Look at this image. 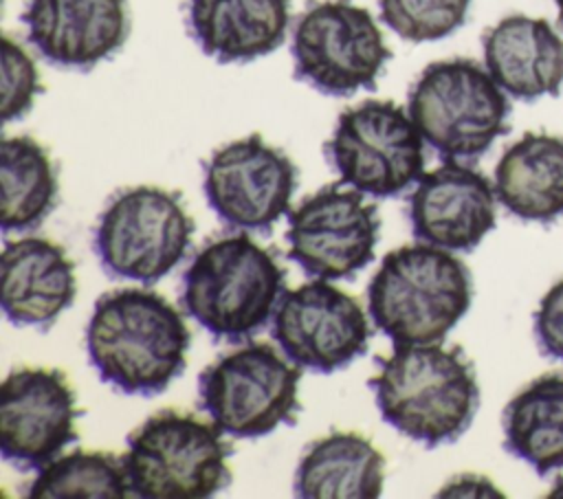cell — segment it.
Returning a JSON list of instances; mask_svg holds the SVG:
<instances>
[{
    "instance_id": "cell-1",
    "label": "cell",
    "mask_w": 563,
    "mask_h": 499,
    "mask_svg": "<svg viewBox=\"0 0 563 499\" xmlns=\"http://www.w3.org/2000/svg\"><path fill=\"white\" fill-rule=\"evenodd\" d=\"M191 332L158 292L121 288L103 292L86 325L88 363L123 396L154 398L187 367Z\"/></svg>"
},
{
    "instance_id": "cell-2",
    "label": "cell",
    "mask_w": 563,
    "mask_h": 499,
    "mask_svg": "<svg viewBox=\"0 0 563 499\" xmlns=\"http://www.w3.org/2000/svg\"><path fill=\"white\" fill-rule=\"evenodd\" d=\"M380 367L367 380L383 422L427 448L457 442L479 409L473 363L460 345H394L374 356Z\"/></svg>"
},
{
    "instance_id": "cell-3",
    "label": "cell",
    "mask_w": 563,
    "mask_h": 499,
    "mask_svg": "<svg viewBox=\"0 0 563 499\" xmlns=\"http://www.w3.org/2000/svg\"><path fill=\"white\" fill-rule=\"evenodd\" d=\"M471 301L466 264L424 242L389 251L367 284L369 317L394 345L442 343Z\"/></svg>"
},
{
    "instance_id": "cell-4",
    "label": "cell",
    "mask_w": 563,
    "mask_h": 499,
    "mask_svg": "<svg viewBox=\"0 0 563 499\" xmlns=\"http://www.w3.org/2000/svg\"><path fill=\"white\" fill-rule=\"evenodd\" d=\"M284 268L246 233L207 242L180 277V306L213 341L262 332L282 297Z\"/></svg>"
},
{
    "instance_id": "cell-5",
    "label": "cell",
    "mask_w": 563,
    "mask_h": 499,
    "mask_svg": "<svg viewBox=\"0 0 563 499\" xmlns=\"http://www.w3.org/2000/svg\"><path fill=\"white\" fill-rule=\"evenodd\" d=\"M407 112L424 143L446 160H477L506 134L510 101L475 59L429 64L409 88Z\"/></svg>"
},
{
    "instance_id": "cell-6",
    "label": "cell",
    "mask_w": 563,
    "mask_h": 499,
    "mask_svg": "<svg viewBox=\"0 0 563 499\" xmlns=\"http://www.w3.org/2000/svg\"><path fill=\"white\" fill-rule=\"evenodd\" d=\"M213 422L163 409L128 435L121 455L132 497L205 499L231 484V446Z\"/></svg>"
},
{
    "instance_id": "cell-7",
    "label": "cell",
    "mask_w": 563,
    "mask_h": 499,
    "mask_svg": "<svg viewBox=\"0 0 563 499\" xmlns=\"http://www.w3.org/2000/svg\"><path fill=\"white\" fill-rule=\"evenodd\" d=\"M194 220L180 193L161 187H128L110 196L92 231V251L110 279L152 286L187 255Z\"/></svg>"
},
{
    "instance_id": "cell-8",
    "label": "cell",
    "mask_w": 563,
    "mask_h": 499,
    "mask_svg": "<svg viewBox=\"0 0 563 499\" xmlns=\"http://www.w3.org/2000/svg\"><path fill=\"white\" fill-rule=\"evenodd\" d=\"M301 369L268 343H244L198 374V407L238 440L297 424Z\"/></svg>"
},
{
    "instance_id": "cell-9",
    "label": "cell",
    "mask_w": 563,
    "mask_h": 499,
    "mask_svg": "<svg viewBox=\"0 0 563 499\" xmlns=\"http://www.w3.org/2000/svg\"><path fill=\"white\" fill-rule=\"evenodd\" d=\"M422 141L398 103L369 99L339 114L323 154L341 185L374 198H396L422 178Z\"/></svg>"
},
{
    "instance_id": "cell-10",
    "label": "cell",
    "mask_w": 563,
    "mask_h": 499,
    "mask_svg": "<svg viewBox=\"0 0 563 499\" xmlns=\"http://www.w3.org/2000/svg\"><path fill=\"white\" fill-rule=\"evenodd\" d=\"M290 53L295 79L328 97L374 90L391 57L365 7L352 0H314L295 22Z\"/></svg>"
},
{
    "instance_id": "cell-11",
    "label": "cell",
    "mask_w": 563,
    "mask_h": 499,
    "mask_svg": "<svg viewBox=\"0 0 563 499\" xmlns=\"http://www.w3.org/2000/svg\"><path fill=\"white\" fill-rule=\"evenodd\" d=\"M202 169L207 204L229 229L271 235L290 211L297 167L260 134L218 147Z\"/></svg>"
},
{
    "instance_id": "cell-12",
    "label": "cell",
    "mask_w": 563,
    "mask_h": 499,
    "mask_svg": "<svg viewBox=\"0 0 563 499\" xmlns=\"http://www.w3.org/2000/svg\"><path fill=\"white\" fill-rule=\"evenodd\" d=\"M271 336L299 369L332 374L367 352L372 330L352 295L328 279H312L282 292Z\"/></svg>"
},
{
    "instance_id": "cell-13",
    "label": "cell",
    "mask_w": 563,
    "mask_h": 499,
    "mask_svg": "<svg viewBox=\"0 0 563 499\" xmlns=\"http://www.w3.org/2000/svg\"><path fill=\"white\" fill-rule=\"evenodd\" d=\"M380 235L376 204L358 189L325 185L288 211V259L314 279H350L374 259Z\"/></svg>"
},
{
    "instance_id": "cell-14",
    "label": "cell",
    "mask_w": 563,
    "mask_h": 499,
    "mask_svg": "<svg viewBox=\"0 0 563 499\" xmlns=\"http://www.w3.org/2000/svg\"><path fill=\"white\" fill-rule=\"evenodd\" d=\"M77 396L51 367L11 369L0 389V453L20 473L40 470L77 442Z\"/></svg>"
},
{
    "instance_id": "cell-15",
    "label": "cell",
    "mask_w": 563,
    "mask_h": 499,
    "mask_svg": "<svg viewBox=\"0 0 563 499\" xmlns=\"http://www.w3.org/2000/svg\"><path fill=\"white\" fill-rule=\"evenodd\" d=\"M20 18L40 57L66 70H92L130 35L128 0H29Z\"/></svg>"
},
{
    "instance_id": "cell-16",
    "label": "cell",
    "mask_w": 563,
    "mask_h": 499,
    "mask_svg": "<svg viewBox=\"0 0 563 499\" xmlns=\"http://www.w3.org/2000/svg\"><path fill=\"white\" fill-rule=\"evenodd\" d=\"M495 187L455 160L422 174L407 200V220L418 242L468 253L495 229Z\"/></svg>"
},
{
    "instance_id": "cell-17",
    "label": "cell",
    "mask_w": 563,
    "mask_h": 499,
    "mask_svg": "<svg viewBox=\"0 0 563 499\" xmlns=\"http://www.w3.org/2000/svg\"><path fill=\"white\" fill-rule=\"evenodd\" d=\"M2 312L15 328L46 332L77 295L75 264L66 251L46 237L4 240Z\"/></svg>"
},
{
    "instance_id": "cell-18",
    "label": "cell",
    "mask_w": 563,
    "mask_h": 499,
    "mask_svg": "<svg viewBox=\"0 0 563 499\" xmlns=\"http://www.w3.org/2000/svg\"><path fill=\"white\" fill-rule=\"evenodd\" d=\"M290 0H187L185 24L218 64H246L286 40Z\"/></svg>"
},
{
    "instance_id": "cell-19",
    "label": "cell",
    "mask_w": 563,
    "mask_h": 499,
    "mask_svg": "<svg viewBox=\"0 0 563 499\" xmlns=\"http://www.w3.org/2000/svg\"><path fill=\"white\" fill-rule=\"evenodd\" d=\"M484 62L504 92L519 101L559 95L563 86V40L543 18L508 15L484 37Z\"/></svg>"
},
{
    "instance_id": "cell-20",
    "label": "cell",
    "mask_w": 563,
    "mask_h": 499,
    "mask_svg": "<svg viewBox=\"0 0 563 499\" xmlns=\"http://www.w3.org/2000/svg\"><path fill=\"white\" fill-rule=\"evenodd\" d=\"M495 196L519 220L550 224L563 215V136L526 132L495 167Z\"/></svg>"
},
{
    "instance_id": "cell-21",
    "label": "cell",
    "mask_w": 563,
    "mask_h": 499,
    "mask_svg": "<svg viewBox=\"0 0 563 499\" xmlns=\"http://www.w3.org/2000/svg\"><path fill=\"white\" fill-rule=\"evenodd\" d=\"M383 481V453L361 433L336 431L306 446L292 488L303 499H374Z\"/></svg>"
},
{
    "instance_id": "cell-22",
    "label": "cell",
    "mask_w": 563,
    "mask_h": 499,
    "mask_svg": "<svg viewBox=\"0 0 563 499\" xmlns=\"http://www.w3.org/2000/svg\"><path fill=\"white\" fill-rule=\"evenodd\" d=\"M504 448L539 477L563 468V374H543L515 393L501 413Z\"/></svg>"
},
{
    "instance_id": "cell-23",
    "label": "cell",
    "mask_w": 563,
    "mask_h": 499,
    "mask_svg": "<svg viewBox=\"0 0 563 499\" xmlns=\"http://www.w3.org/2000/svg\"><path fill=\"white\" fill-rule=\"evenodd\" d=\"M0 226L2 233L37 229L57 204V174L48 152L31 136L0 143Z\"/></svg>"
},
{
    "instance_id": "cell-24",
    "label": "cell",
    "mask_w": 563,
    "mask_h": 499,
    "mask_svg": "<svg viewBox=\"0 0 563 499\" xmlns=\"http://www.w3.org/2000/svg\"><path fill=\"white\" fill-rule=\"evenodd\" d=\"M35 499H125L132 495L123 459L103 451H73L59 455L24 484Z\"/></svg>"
},
{
    "instance_id": "cell-25",
    "label": "cell",
    "mask_w": 563,
    "mask_h": 499,
    "mask_svg": "<svg viewBox=\"0 0 563 499\" xmlns=\"http://www.w3.org/2000/svg\"><path fill=\"white\" fill-rule=\"evenodd\" d=\"M473 0H378L380 20L407 42H433L457 31Z\"/></svg>"
},
{
    "instance_id": "cell-26",
    "label": "cell",
    "mask_w": 563,
    "mask_h": 499,
    "mask_svg": "<svg viewBox=\"0 0 563 499\" xmlns=\"http://www.w3.org/2000/svg\"><path fill=\"white\" fill-rule=\"evenodd\" d=\"M42 92L33 59L9 35H2V121L22 119Z\"/></svg>"
},
{
    "instance_id": "cell-27",
    "label": "cell",
    "mask_w": 563,
    "mask_h": 499,
    "mask_svg": "<svg viewBox=\"0 0 563 499\" xmlns=\"http://www.w3.org/2000/svg\"><path fill=\"white\" fill-rule=\"evenodd\" d=\"M534 339L545 358L563 363V279H559L534 310Z\"/></svg>"
},
{
    "instance_id": "cell-28",
    "label": "cell",
    "mask_w": 563,
    "mask_h": 499,
    "mask_svg": "<svg viewBox=\"0 0 563 499\" xmlns=\"http://www.w3.org/2000/svg\"><path fill=\"white\" fill-rule=\"evenodd\" d=\"M438 497H501L495 486L479 475L464 473L453 477L442 490H438Z\"/></svg>"
},
{
    "instance_id": "cell-29",
    "label": "cell",
    "mask_w": 563,
    "mask_h": 499,
    "mask_svg": "<svg viewBox=\"0 0 563 499\" xmlns=\"http://www.w3.org/2000/svg\"><path fill=\"white\" fill-rule=\"evenodd\" d=\"M561 495H563V477L556 479V486H554V490L550 492V497H561Z\"/></svg>"
},
{
    "instance_id": "cell-30",
    "label": "cell",
    "mask_w": 563,
    "mask_h": 499,
    "mask_svg": "<svg viewBox=\"0 0 563 499\" xmlns=\"http://www.w3.org/2000/svg\"><path fill=\"white\" fill-rule=\"evenodd\" d=\"M556 7H559V24L563 26V0H556Z\"/></svg>"
}]
</instances>
